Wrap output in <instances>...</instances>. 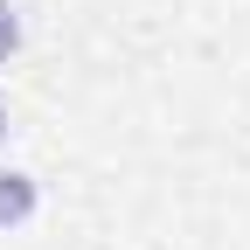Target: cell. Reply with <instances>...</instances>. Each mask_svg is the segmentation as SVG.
<instances>
[{"label":"cell","mask_w":250,"mask_h":250,"mask_svg":"<svg viewBox=\"0 0 250 250\" xmlns=\"http://www.w3.org/2000/svg\"><path fill=\"white\" fill-rule=\"evenodd\" d=\"M35 215H42V181L28 167H0V236L28 229Z\"/></svg>","instance_id":"1"},{"label":"cell","mask_w":250,"mask_h":250,"mask_svg":"<svg viewBox=\"0 0 250 250\" xmlns=\"http://www.w3.org/2000/svg\"><path fill=\"white\" fill-rule=\"evenodd\" d=\"M21 49H28V14L14 7V0H0V70H7Z\"/></svg>","instance_id":"2"},{"label":"cell","mask_w":250,"mask_h":250,"mask_svg":"<svg viewBox=\"0 0 250 250\" xmlns=\"http://www.w3.org/2000/svg\"><path fill=\"white\" fill-rule=\"evenodd\" d=\"M7 132H14V118H7V98H0V146H7Z\"/></svg>","instance_id":"3"}]
</instances>
